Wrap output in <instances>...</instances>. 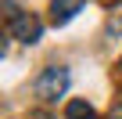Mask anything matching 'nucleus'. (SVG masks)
<instances>
[{"label":"nucleus","mask_w":122,"mask_h":119,"mask_svg":"<svg viewBox=\"0 0 122 119\" xmlns=\"http://www.w3.org/2000/svg\"><path fill=\"white\" fill-rule=\"evenodd\" d=\"M40 33H43V25H40L36 15H15V18H11V36H15V40H22V43H36Z\"/></svg>","instance_id":"f03ea898"},{"label":"nucleus","mask_w":122,"mask_h":119,"mask_svg":"<svg viewBox=\"0 0 122 119\" xmlns=\"http://www.w3.org/2000/svg\"><path fill=\"white\" fill-rule=\"evenodd\" d=\"M65 90H68V69L54 65V69H43V72H40V79H36V94H40L43 101H57Z\"/></svg>","instance_id":"f257e3e1"},{"label":"nucleus","mask_w":122,"mask_h":119,"mask_svg":"<svg viewBox=\"0 0 122 119\" xmlns=\"http://www.w3.org/2000/svg\"><path fill=\"white\" fill-rule=\"evenodd\" d=\"M108 119H122V105H115V108H111V115H108Z\"/></svg>","instance_id":"423d86ee"},{"label":"nucleus","mask_w":122,"mask_h":119,"mask_svg":"<svg viewBox=\"0 0 122 119\" xmlns=\"http://www.w3.org/2000/svg\"><path fill=\"white\" fill-rule=\"evenodd\" d=\"M65 119H93V108H90L86 101H68V108H65Z\"/></svg>","instance_id":"20e7f679"},{"label":"nucleus","mask_w":122,"mask_h":119,"mask_svg":"<svg viewBox=\"0 0 122 119\" xmlns=\"http://www.w3.org/2000/svg\"><path fill=\"white\" fill-rule=\"evenodd\" d=\"M54 11V25H65L68 18H76V11H83V0H54V4H50Z\"/></svg>","instance_id":"7ed1b4c3"},{"label":"nucleus","mask_w":122,"mask_h":119,"mask_svg":"<svg viewBox=\"0 0 122 119\" xmlns=\"http://www.w3.org/2000/svg\"><path fill=\"white\" fill-rule=\"evenodd\" d=\"M29 119H50V115H47V112H36V115H29Z\"/></svg>","instance_id":"0eeeda50"},{"label":"nucleus","mask_w":122,"mask_h":119,"mask_svg":"<svg viewBox=\"0 0 122 119\" xmlns=\"http://www.w3.org/2000/svg\"><path fill=\"white\" fill-rule=\"evenodd\" d=\"M108 33H111V36H118V33H122V15H118V18H111V22H108Z\"/></svg>","instance_id":"39448f33"}]
</instances>
